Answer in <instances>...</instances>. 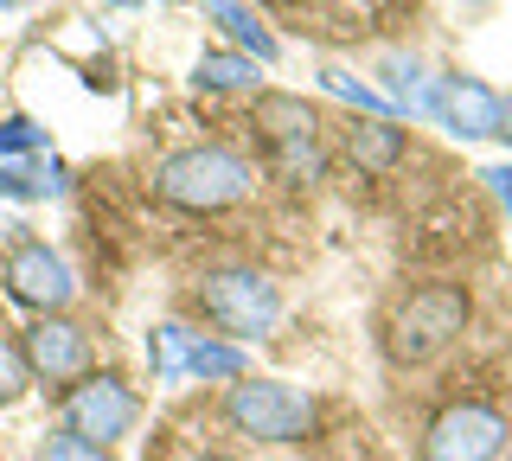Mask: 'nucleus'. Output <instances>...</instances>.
I'll return each mask as SVG.
<instances>
[{
  "mask_svg": "<svg viewBox=\"0 0 512 461\" xmlns=\"http://www.w3.org/2000/svg\"><path fill=\"white\" fill-rule=\"evenodd\" d=\"M250 161L224 141H199V148H180L154 167V186L167 205H186V212H224V205L250 199Z\"/></svg>",
  "mask_w": 512,
  "mask_h": 461,
  "instance_id": "f257e3e1",
  "label": "nucleus"
},
{
  "mask_svg": "<svg viewBox=\"0 0 512 461\" xmlns=\"http://www.w3.org/2000/svg\"><path fill=\"white\" fill-rule=\"evenodd\" d=\"M461 327H468V289L461 282H423V289H410L391 308L384 353L397 365H429L436 353H448L461 340Z\"/></svg>",
  "mask_w": 512,
  "mask_h": 461,
  "instance_id": "f03ea898",
  "label": "nucleus"
},
{
  "mask_svg": "<svg viewBox=\"0 0 512 461\" xmlns=\"http://www.w3.org/2000/svg\"><path fill=\"white\" fill-rule=\"evenodd\" d=\"M224 423L256 442H308L320 423V404L288 378H237L231 397H224Z\"/></svg>",
  "mask_w": 512,
  "mask_h": 461,
  "instance_id": "7ed1b4c3",
  "label": "nucleus"
},
{
  "mask_svg": "<svg viewBox=\"0 0 512 461\" xmlns=\"http://www.w3.org/2000/svg\"><path fill=\"white\" fill-rule=\"evenodd\" d=\"M199 314L224 340H263L282 321V289L263 269H212L199 282Z\"/></svg>",
  "mask_w": 512,
  "mask_h": 461,
  "instance_id": "20e7f679",
  "label": "nucleus"
},
{
  "mask_svg": "<svg viewBox=\"0 0 512 461\" xmlns=\"http://www.w3.org/2000/svg\"><path fill=\"white\" fill-rule=\"evenodd\" d=\"M512 442V423L480 397H461L429 417L423 429V461H500Z\"/></svg>",
  "mask_w": 512,
  "mask_h": 461,
  "instance_id": "39448f33",
  "label": "nucleus"
},
{
  "mask_svg": "<svg viewBox=\"0 0 512 461\" xmlns=\"http://www.w3.org/2000/svg\"><path fill=\"white\" fill-rule=\"evenodd\" d=\"M64 429L71 436H84V442H122L128 429H135V417H141V397L122 385L116 372H84L77 385H64Z\"/></svg>",
  "mask_w": 512,
  "mask_h": 461,
  "instance_id": "423d86ee",
  "label": "nucleus"
},
{
  "mask_svg": "<svg viewBox=\"0 0 512 461\" xmlns=\"http://www.w3.org/2000/svg\"><path fill=\"white\" fill-rule=\"evenodd\" d=\"M256 129L269 135L282 180H295V186L320 180V116L301 97H263L256 103Z\"/></svg>",
  "mask_w": 512,
  "mask_h": 461,
  "instance_id": "0eeeda50",
  "label": "nucleus"
},
{
  "mask_svg": "<svg viewBox=\"0 0 512 461\" xmlns=\"http://www.w3.org/2000/svg\"><path fill=\"white\" fill-rule=\"evenodd\" d=\"M0 282H7L13 301H26V308H39V314L71 308V295H77L71 263H64L52 244H39V237H20V244L7 250V263H0Z\"/></svg>",
  "mask_w": 512,
  "mask_h": 461,
  "instance_id": "6e6552de",
  "label": "nucleus"
},
{
  "mask_svg": "<svg viewBox=\"0 0 512 461\" xmlns=\"http://www.w3.org/2000/svg\"><path fill=\"white\" fill-rule=\"evenodd\" d=\"M20 353L32 365V378H45V385H77V378L90 372V333L77 321H64V314H45V321L26 327Z\"/></svg>",
  "mask_w": 512,
  "mask_h": 461,
  "instance_id": "1a4fd4ad",
  "label": "nucleus"
},
{
  "mask_svg": "<svg viewBox=\"0 0 512 461\" xmlns=\"http://www.w3.org/2000/svg\"><path fill=\"white\" fill-rule=\"evenodd\" d=\"M500 90L480 84V77H442L436 97H429V116L442 122L448 135L461 141H480V135H500Z\"/></svg>",
  "mask_w": 512,
  "mask_h": 461,
  "instance_id": "9d476101",
  "label": "nucleus"
},
{
  "mask_svg": "<svg viewBox=\"0 0 512 461\" xmlns=\"http://www.w3.org/2000/svg\"><path fill=\"white\" fill-rule=\"evenodd\" d=\"M199 7H205V20H212V26H218V33L231 39L244 58H256V65H276L282 39L263 26V13H256L250 0H199Z\"/></svg>",
  "mask_w": 512,
  "mask_h": 461,
  "instance_id": "9b49d317",
  "label": "nucleus"
},
{
  "mask_svg": "<svg viewBox=\"0 0 512 461\" xmlns=\"http://www.w3.org/2000/svg\"><path fill=\"white\" fill-rule=\"evenodd\" d=\"M64 167L52 154H32V161H0V199H20V205H39V199H58L64 193Z\"/></svg>",
  "mask_w": 512,
  "mask_h": 461,
  "instance_id": "f8f14e48",
  "label": "nucleus"
},
{
  "mask_svg": "<svg viewBox=\"0 0 512 461\" xmlns=\"http://www.w3.org/2000/svg\"><path fill=\"white\" fill-rule=\"evenodd\" d=\"M346 154L365 173H384V167L404 161V129H397L391 116H365V122H352V129H346Z\"/></svg>",
  "mask_w": 512,
  "mask_h": 461,
  "instance_id": "ddd939ff",
  "label": "nucleus"
},
{
  "mask_svg": "<svg viewBox=\"0 0 512 461\" xmlns=\"http://www.w3.org/2000/svg\"><path fill=\"white\" fill-rule=\"evenodd\" d=\"M186 378H205V385H237V378H250V359L237 340H192V359H186Z\"/></svg>",
  "mask_w": 512,
  "mask_h": 461,
  "instance_id": "4468645a",
  "label": "nucleus"
},
{
  "mask_svg": "<svg viewBox=\"0 0 512 461\" xmlns=\"http://www.w3.org/2000/svg\"><path fill=\"white\" fill-rule=\"evenodd\" d=\"M378 77H384V90H391L397 109H410V116H429V97H436V84H429V71L416 65V58L391 52V58L378 65Z\"/></svg>",
  "mask_w": 512,
  "mask_h": 461,
  "instance_id": "2eb2a0df",
  "label": "nucleus"
},
{
  "mask_svg": "<svg viewBox=\"0 0 512 461\" xmlns=\"http://www.w3.org/2000/svg\"><path fill=\"white\" fill-rule=\"evenodd\" d=\"M192 333L186 321H160L154 340H148V365H154V385H180L186 378V359H192Z\"/></svg>",
  "mask_w": 512,
  "mask_h": 461,
  "instance_id": "dca6fc26",
  "label": "nucleus"
},
{
  "mask_svg": "<svg viewBox=\"0 0 512 461\" xmlns=\"http://www.w3.org/2000/svg\"><path fill=\"white\" fill-rule=\"evenodd\" d=\"M192 77H199V90H250L256 84V58H244V52H205Z\"/></svg>",
  "mask_w": 512,
  "mask_h": 461,
  "instance_id": "f3484780",
  "label": "nucleus"
},
{
  "mask_svg": "<svg viewBox=\"0 0 512 461\" xmlns=\"http://www.w3.org/2000/svg\"><path fill=\"white\" fill-rule=\"evenodd\" d=\"M320 84H327L333 97H346V103L372 109V116H397V103L384 97V90H372V84H359V77H352V71H340V65H327V71H320Z\"/></svg>",
  "mask_w": 512,
  "mask_h": 461,
  "instance_id": "a211bd4d",
  "label": "nucleus"
},
{
  "mask_svg": "<svg viewBox=\"0 0 512 461\" xmlns=\"http://www.w3.org/2000/svg\"><path fill=\"white\" fill-rule=\"evenodd\" d=\"M45 154V129L32 116H0V161H32Z\"/></svg>",
  "mask_w": 512,
  "mask_h": 461,
  "instance_id": "6ab92c4d",
  "label": "nucleus"
},
{
  "mask_svg": "<svg viewBox=\"0 0 512 461\" xmlns=\"http://www.w3.org/2000/svg\"><path fill=\"white\" fill-rule=\"evenodd\" d=\"M39 461H109V449H103V442L71 436V429H52V436L39 442Z\"/></svg>",
  "mask_w": 512,
  "mask_h": 461,
  "instance_id": "aec40b11",
  "label": "nucleus"
},
{
  "mask_svg": "<svg viewBox=\"0 0 512 461\" xmlns=\"http://www.w3.org/2000/svg\"><path fill=\"white\" fill-rule=\"evenodd\" d=\"M26 378H32L26 353H20V346H7V340H0V404H7V397H20V391H26Z\"/></svg>",
  "mask_w": 512,
  "mask_h": 461,
  "instance_id": "412c9836",
  "label": "nucleus"
},
{
  "mask_svg": "<svg viewBox=\"0 0 512 461\" xmlns=\"http://www.w3.org/2000/svg\"><path fill=\"white\" fill-rule=\"evenodd\" d=\"M480 180H487V193H493V199H500L506 212H512V167H487Z\"/></svg>",
  "mask_w": 512,
  "mask_h": 461,
  "instance_id": "4be33fe9",
  "label": "nucleus"
},
{
  "mask_svg": "<svg viewBox=\"0 0 512 461\" xmlns=\"http://www.w3.org/2000/svg\"><path fill=\"white\" fill-rule=\"evenodd\" d=\"M500 141H506V148H512V97L500 103Z\"/></svg>",
  "mask_w": 512,
  "mask_h": 461,
  "instance_id": "5701e85b",
  "label": "nucleus"
},
{
  "mask_svg": "<svg viewBox=\"0 0 512 461\" xmlns=\"http://www.w3.org/2000/svg\"><path fill=\"white\" fill-rule=\"evenodd\" d=\"M103 7H135V0H103Z\"/></svg>",
  "mask_w": 512,
  "mask_h": 461,
  "instance_id": "b1692460",
  "label": "nucleus"
},
{
  "mask_svg": "<svg viewBox=\"0 0 512 461\" xmlns=\"http://www.w3.org/2000/svg\"><path fill=\"white\" fill-rule=\"evenodd\" d=\"M0 7H32V0H0Z\"/></svg>",
  "mask_w": 512,
  "mask_h": 461,
  "instance_id": "393cba45",
  "label": "nucleus"
},
{
  "mask_svg": "<svg viewBox=\"0 0 512 461\" xmlns=\"http://www.w3.org/2000/svg\"><path fill=\"white\" fill-rule=\"evenodd\" d=\"M461 7H487V0H461Z\"/></svg>",
  "mask_w": 512,
  "mask_h": 461,
  "instance_id": "a878e982",
  "label": "nucleus"
}]
</instances>
